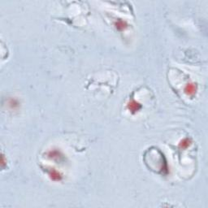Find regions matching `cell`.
I'll return each mask as SVG.
<instances>
[{
  "instance_id": "1",
  "label": "cell",
  "mask_w": 208,
  "mask_h": 208,
  "mask_svg": "<svg viewBox=\"0 0 208 208\" xmlns=\"http://www.w3.org/2000/svg\"><path fill=\"white\" fill-rule=\"evenodd\" d=\"M141 107H142L141 104L139 103L138 102H137V101H135L134 99L130 100L127 104L128 110L131 113H133V114H135V113H137L138 112H139L141 109Z\"/></svg>"
},
{
  "instance_id": "2",
  "label": "cell",
  "mask_w": 208,
  "mask_h": 208,
  "mask_svg": "<svg viewBox=\"0 0 208 208\" xmlns=\"http://www.w3.org/2000/svg\"><path fill=\"white\" fill-rule=\"evenodd\" d=\"M48 175H49L50 178L54 181H60L63 179L62 174L54 168H51L50 170H48Z\"/></svg>"
},
{
  "instance_id": "3",
  "label": "cell",
  "mask_w": 208,
  "mask_h": 208,
  "mask_svg": "<svg viewBox=\"0 0 208 208\" xmlns=\"http://www.w3.org/2000/svg\"><path fill=\"white\" fill-rule=\"evenodd\" d=\"M197 92V86L194 83H189L185 87V93L189 96H194Z\"/></svg>"
},
{
  "instance_id": "4",
  "label": "cell",
  "mask_w": 208,
  "mask_h": 208,
  "mask_svg": "<svg viewBox=\"0 0 208 208\" xmlns=\"http://www.w3.org/2000/svg\"><path fill=\"white\" fill-rule=\"evenodd\" d=\"M115 26L119 31H124L128 27V24L125 20H123L122 19H118L115 22Z\"/></svg>"
},
{
  "instance_id": "5",
  "label": "cell",
  "mask_w": 208,
  "mask_h": 208,
  "mask_svg": "<svg viewBox=\"0 0 208 208\" xmlns=\"http://www.w3.org/2000/svg\"><path fill=\"white\" fill-rule=\"evenodd\" d=\"M47 156L50 159H60L61 158L63 157V155L61 154L60 151H57V150H52V151H50L48 153H47Z\"/></svg>"
},
{
  "instance_id": "6",
  "label": "cell",
  "mask_w": 208,
  "mask_h": 208,
  "mask_svg": "<svg viewBox=\"0 0 208 208\" xmlns=\"http://www.w3.org/2000/svg\"><path fill=\"white\" fill-rule=\"evenodd\" d=\"M191 145V141L190 139L189 138H184V139L181 140L180 141V144H179V147L182 150H185Z\"/></svg>"
}]
</instances>
